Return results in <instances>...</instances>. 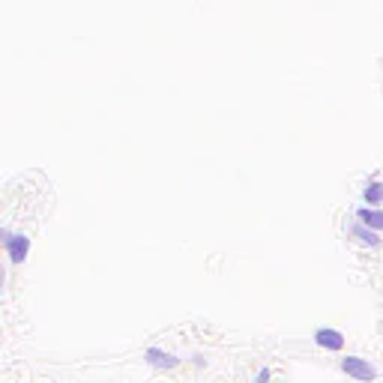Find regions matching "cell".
Returning a JSON list of instances; mask_svg holds the SVG:
<instances>
[{"instance_id": "obj_2", "label": "cell", "mask_w": 383, "mask_h": 383, "mask_svg": "<svg viewBox=\"0 0 383 383\" xmlns=\"http://www.w3.org/2000/svg\"><path fill=\"white\" fill-rule=\"evenodd\" d=\"M6 251H10L12 264H24V258H27V251H30V240L24 237V234H15V237L6 240Z\"/></svg>"}, {"instance_id": "obj_1", "label": "cell", "mask_w": 383, "mask_h": 383, "mask_svg": "<svg viewBox=\"0 0 383 383\" xmlns=\"http://www.w3.org/2000/svg\"><path fill=\"white\" fill-rule=\"evenodd\" d=\"M341 369H345L347 378H354L360 383H371L374 378H378V369H374L369 360H360V356H347V360L341 362Z\"/></svg>"}, {"instance_id": "obj_8", "label": "cell", "mask_w": 383, "mask_h": 383, "mask_svg": "<svg viewBox=\"0 0 383 383\" xmlns=\"http://www.w3.org/2000/svg\"><path fill=\"white\" fill-rule=\"evenodd\" d=\"M267 380H270V371H260L258 374V383H267Z\"/></svg>"}, {"instance_id": "obj_5", "label": "cell", "mask_w": 383, "mask_h": 383, "mask_svg": "<svg viewBox=\"0 0 383 383\" xmlns=\"http://www.w3.org/2000/svg\"><path fill=\"white\" fill-rule=\"evenodd\" d=\"M354 240L356 243H362V246H371V249H378L380 246V237H378V231H374V227H369V225H356L354 227Z\"/></svg>"}, {"instance_id": "obj_6", "label": "cell", "mask_w": 383, "mask_h": 383, "mask_svg": "<svg viewBox=\"0 0 383 383\" xmlns=\"http://www.w3.org/2000/svg\"><path fill=\"white\" fill-rule=\"evenodd\" d=\"M360 222L374 231H383V210H360Z\"/></svg>"}, {"instance_id": "obj_3", "label": "cell", "mask_w": 383, "mask_h": 383, "mask_svg": "<svg viewBox=\"0 0 383 383\" xmlns=\"http://www.w3.org/2000/svg\"><path fill=\"white\" fill-rule=\"evenodd\" d=\"M314 341L321 347H327V350H341V347H345V336H341L338 330H330V327L317 330L314 332Z\"/></svg>"}, {"instance_id": "obj_7", "label": "cell", "mask_w": 383, "mask_h": 383, "mask_svg": "<svg viewBox=\"0 0 383 383\" xmlns=\"http://www.w3.org/2000/svg\"><path fill=\"white\" fill-rule=\"evenodd\" d=\"M362 195H365L369 203H383V183H369Z\"/></svg>"}, {"instance_id": "obj_4", "label": "cell", "mask_w": 383, "mask_h": 383, "mask_svg": "<svg viewBox=\"0 0 383 383\" xmlns=\"http://www.w3.org/2000/svg\"><path fill=\"white\" fill-rule=\"evenodd\" d=\"M144 356H147V362L156 365V369H174V365H177V356L165 354V350H159V347H150Z\"/></svg>"}]
</instances>
